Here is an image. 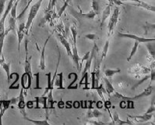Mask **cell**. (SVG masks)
<instances>
[{"label":"cell","mask_w":155,"mask_h":125,"mask_svg":"<svg viewBox=\"0 0 155 125\" xmlns=\"http://www.w3.org/2000/svg\"><path fill=\"white\" fill-rule=\"evenodd\" d=\"M42 2H43V0H38V2H35L33 6L31 7V9H30V12H29V15H28V20H27V22H26L25 24V31L27 35L29 34L30 28H31V24H32V23H33L34 19L36 17L37 14H38V10L40 9L41 6Z\"/></svg>","instance_id":"cell-1"},{"label":"cell","mask_w":155,"mask_h":125,"mask_svg":"<svg viewBox=\"0 0 155 125\" xmlns=\"http://www.w3.org/2000/svg\"><path fill=\"white\" fill-rule=\"evenodd\" d=\"M119 13H120V11H119V7H115L114 9V11L112 13V14L111 15V17L109 19V22H108V36L109 37L111 34L113 33L114 30H115V26H116L117 23L119 21Z\"/></svg>","instance_id":"cell-2"},{"label":"cell","mask_w":155,"mask_h":125,"mask_svg":"<svg viewBox=\"0 0 155 125\" xmlns=\"http://www.w3.org/2000/svg\"><path fill=\"white\" fill-rule=\"evenodd\" d=\"M117 36L119 38H124V39H130L133 40L137 41L139 43H147L150 42H154L155 39H147V38H143L137 36L135 35H132V34H124L122 32H118L117 33Z\"/></svg>","instance_id":"cell-3"},{"label":"cell","mask_w":155,"mask_h":125,"mask_svg":"<svg viewBox=\"0 0 155 125\" xmlns=\"http://www.w3.org/2000/svg\"><path fill=\"white\" fill-rule=\"evenodd\" d=\"M18 102V97L17 98H12L11 100H2V108L0 109V125L2 124V117H3L4 114L6 112L9 106L13 104H17Z\"/></svg>","instance_id":"cell-4"},{"label":"cell","mask_w":155,"mask_h":125,"mask_svg":"<svg viewBox=\"0 0 155 125\" xmlns=\"http://www.w3.org/2000/svg\"><path fill=\"white\" fill-rule=\"evenodd\" d=\"M16 0H9V4H8L7 7H6V10L4 12V14L2 15V18L0 19V34L5 33V21H6V19L9 13H10V10H11V8L13 6V3Z\"/></svg>","instance_id":"cell-5"},{"label":"cell","mask_w":155,"mask_h":125,"mask_svg":"<svg viewBox=\"0 0 155 125\" xmlns=\"http://www.w3.org/2000/svg\"><path fill=\"white\" fill-rule=\"evenodd\" d=\"M28 40L25 41V64H24V72L26 74L31 77H33V74H32V70H31V58L28 59Z\"/></svg>","instance_id":"cell-6"},{"label":"cell","mask_w":155,"mask_h":125,"mask_svg":"<svg viewBox=\"0 0 155 125\" xmlns=\"http://www.w3.org/2000/svg\"><path fill=\"white\" fill-rule=\"evenodd\" d=\"M150 68H148V67H146L144 66H141L140 64H136L135 66L131 67L130 71L128 72L130 74L140 75V74H148V73H150Z\"/></svg>","instance_id":"cell-7"},{"label":"cell","mask_w":155,"mask_h":125,"mask_svg":"<svg viewBox=\"0 0 155 125\" xmlns=\"http://www.w3.org/2000/svg\"><path fill=\"white\" fill-rule=\"evenodd\" d=\"M17 106H18V109L20 110V113L22 114L23 117L27 116L25 111L26 108V102L24 100V89L21 88L20 90V96L18 97V102H17Z\"/></svg>","instance_id":"cell-8"},{"label":"cell","mask_w":155,"mask_h":125,"mask_svg":"<svg viewBox=\"0 0 155 125\" xmlns=\"http://www.w3.org/2000/svg\"><path fill=\"white\" fill-rule=\"evenodd\" d=\"M32 79L33 77H31L28 75V74H26L24 72V74H22L21 77H20V84L22 86L23 89H29L31 87V84H32Z\"/></svg>","instance_id":"cell-9"},{"label":"cell","mask_w":155,"mask_h":125,"mask_svg":"<svg viewBox=\"0 0 155 125\" xmlns=\"http://www.w3.org/2000/svg\"><path fill=\"white\" fill-rule=\"evenodd\" d=\"M72 53H73V56H72V59H73V61L74 62V64L77 67V70L81 72V69L80 67V60H81V58L79 56L78 53V50H77V42H73V50H72Z\"/></svg>","instance_id":"cell-10"},{"label":"cell","mask_w":155,"mask_h":125,"mask_svg":"<svg viewBox=\"0 0 155 125\" xmlns=\"http://www.w3.org/2000/svg\"><path fill=\"white\" fill-rule=\"evenodd\" d=\"M50 38H51V35H49L48 37L47 38V39L45 40L44 43V46H43V48H42L41 52V56H40V62H39V67L41 70H45V48L46 46H47L48 41H49Z\"/></svg>","instance_id":"cell-11"},{"label":"cell","mask_w":155,"mask_h":125,"mask_svg":"<svg viewBox=\"0 0 155 125\" xmlns=\"http://www.w3.org/2000/svg\"><path fill=\"white\" fill-rule=\"evenodd\" d=\"M35 103H36V106L35 108L39 109V105L43 106V108L46 110V114H48V97L46 96H37L35 98Z\"/></svg>","instance_id":"cell-12"},{"label":"cell","mask_w":155,"mask_h":125,"mask_svg":"<svg viewBox=\"0 0 155 125\" xmlns=\"http://www.w3.org/2000/svg\"><path fill=\"white\" fill-rule=\"evenodd\" d=\"M26 33L25 31V24L24 23H20L18 27V29L17 30V34L18 36V52L20 53V44L22 42L23 39L24 37V34Z\"/></svg>","instance_id":"cell-13"},{"label":"cell","mask_w":155,"mask_h":125,"mask_svg":"<svg viewBox=\"0 0 155 125\" xmlns=\"http://www.w3.org/2000/svg\"><path fill=\"white\" fill-rule=\"evenodd\" d=\"M153 116V113H143L142 115H137V116H129L128 117L131 118L132 120H137V122H147L150 120H151Z\"/></svg>","instance_id":"cell-14"},{"label":"cell","mask_w":155,"mask_h":125,"mask_svg":"<svg viewBox=\"0 0 155 125\" xmlns=\"http://www.w3.org/2000/svg\"><path fill=\"white\" fill-rule=\"evenodd\" d=\"M73 16L77 18H81V19H88V20H94V17L97 16V14L93 11L91 10L89 13H77V12H74L73 13Z\"/></svg>","instance_id":"cell-15"},{"label":"cell","mask_w":155,"mask_h":125,"mask_svg":"<svg viewBox=\"0 0 155 125\" xmlns=\"http://www.w3.org/2000/svg\"><path fill=\"white\" fill-rule=\"evenodd\" d=\"M58 40H59V42H61V44L64 46V48L66 49L68 55H69L70 57H72L73 53H72V50H71V48H70V44L68 42V41L66 40V38L64 37L63 35H61V34H58Z\"/></svg>","instance_id":"cell-16"},{"label":"cell","mask_w":155,"mask_h":125,"mask_svg":"<svg viewBox=\"0 0 155 125\" xmlns=\"http://www.w3.org/2000/svg\"><path fill=\"white\" fill-rule=\"evenodd\" d=\"M0 65L2 66L3 70L6 73V77H7V82L8 84L10 83V66L11 63L10 62H6L4 57H2V60L0 61Z\"/></svg>","instance_id":"cell-17"},{"label":"cell","mask_w":155,"mask_h":125,"mask_svg":"<svg viewBox=\"0 0 155 125\" xmlns=\"http://www.w3.org/2000/svg\"><path fill=\"white\" fill-rule=\"evenodd\" d=\"M54 86L58 87V89H62V90L65 89L63 87V73L62 72L56 74L55 81H54Z\"/></svg>","instance_id":"cell-18"},{"label":"cell","mask_w":155,"mask_h":125,"mask_svg":"<svg viewBox=\"0 0 155 125\" xmlns=\"http://www.w3.org/2000/svg\"><path fill=\"white\" fill-rule=\"evenodd\" d=\"M24 120H28V121L31 122V123H34V124L36 125H50V123H48V114H46V119L42 120H32L30 119L29 117L26 116L24 117Z\"/></svg>","instance_id":"cell-19"},{"label":"cell","mask_w":155,"mask_h":125,"mask_svg":"<svg viewBox=\"0 0 155 125\" xmlns=\"http://www.w3.org/2000/svg\"><path fill=\"white\" fill-rule=\"evenodd\" d=\"M112 121H114L115 124H119V125H122V124H133V122L130 121L129 120H122L119 118V113L117 112H115L113 113V116H112Z\"/></svg>","instance_id":"cell-20"},{"label":"cell","mask_w":155,"mask_h":125,"mask_svg":"<svg viewBox=\"0 0 155 125\" xmlns=\"http://www.w3.org/2000/svg\"><path fill=\"white\" fill-rule=\"evenodd\" d=\"M103 116V113L101 112H100L99 110H94V109H89V110L87 111V118H89V119H91V118H97V119H98V118H100L101 117Z\"/></svg>","instance_id":"cell-21"},{"label":"cell","mask_w":155,"mask_h":125,"mask_svg":"<svg viewBox=\"0 0 155 125\" xmlns=\"http://www.w3.org/2000/svg\"><path fill=\"white\" fill-rule=\"evenodd\" d=\"M103 81L104 82V85H105V91L106 92L108 93V95L111 96V94H113L115 92V89L113 87L112 84L109 81V80H108L107 77H103Z\"/></svg>","instance_id":"cell-22"},{"label":"cell","mask_w":155,"mask_h":125,"mask_svg":"<svg viewBox=\"0 0 155 125\" xmlns=\"http://www.w3.org/2000/svg\"><path fill=\"white\" fill-rule=\"evenodd\" d=\"M111 5L108 4V6H106L105 9H104V11L102 13V18L101 20V28H102L103 25H104L105 20L108 19V17L110 16V13H111Z\"/></svg>","instance_id":"cell-23"},{"label":"cell","mask_w":155,"mask_h":125,"mask_svg":"<svg viewBox=\"0 0 155 125\" xmlns=\"http://www.w3.org/2000/svg\"><path fill=\"white\" fill-rule=\"evenodd\" d=\"M46 76L48 77V85L45 88V92L43 94V96H46L50 90H53L54 88V84L51 81V73L48 72V74H46Z\"/></svg>","instance_id":"cell-24"},{"label":"cell","mask_w":155,"mask_h":125,"mask_svg":"<svg viewBox=\"0 0 155 125\" xmlns=\"http://www.w3.org/2000/svg\"><path fill=\"white\" fill-rule=\"evenodd\" d=\"M134 6H139V7L143 8V9H147V10H149V11L151 12H155V7L153 6H151V5H150V4L146 3V2H142L140 0V2H137V3L134 4Z\"/></svg>","instance_id":"cell-25"},{"label":"cell","mask_w":155,"mask_h":125,"mask_svg":"<svg viewBox=\"0 0 155 125\" xmlns=\"http://www.w3.org/2000/svg\"><path fill=\"white\" fill-rule=\"evenodd\" d=\"M12 75L14 77V80H13V82L9 85V89H10V90H12V89H19V85H17L16 86V85H17V82H18L19 79H20V74H18V73H16V72H14V73H12Z\"/></svg>","instance_id":"cell-26"},{"label":"cell","mask_w":155,"mask_h":125,"mask_svg":"<svg viewBox=\"0 0 155 125\" xmlns=\"http://www.w3.org/2000/svg\"><path fill=\"white\" fill-rule=\"evenodd\" d=\"M91 74V88H90V89L96 90L99 87V79H97L95 77L94 71H92Z\"/></svg>","instance_id":"cell-27"},{"label":"cell","mask_w":155,"mask_h":125,"mask_svg":"<svg viewBox=\"0 0 155 125\" xmlns=\"http://www.w3.org/2000/svg\"><path fill=\"white\" fill-rule=\"evenodd\" d=\"M150 42H147L146 43V47L148 50V52H149L150 56L151 57L152 59L154 60V58H155V48H154V44L153 43H150Z\"/></svg>","instance_id":"cell-28"},{"label":"cell","mask_w":155,"mask_h":125,"mask_svg":"<svg viewBox=\"0 0 155 125\" xmlns=\"http://www.w3.org/2000/svg\"><path fill=\"white\" fill-rule=\"evenodd\" d=\"M73 75H74V80L71 81V83L68 85V87L66 88L69 89V90H71V89H77L78 88V84H77V81H78V75H77V73H73Z\"/></svg>","instance_id":"cell-29"},{"label":"cell","mask_w":155,"mask_h":125,"mask_svg":"<svg viewBox=\"0 0 155 125\" xmlns=\"http://www.w3.org/2000/svg\"><path fill=\"white\" fill-rule=\"evenodd\" d=\"M48 102H47V104H48V109H51L53 110L54 109V103H55V101L54 100V98H53L52 96V90H50L48 93Z\"/></svg>","instance_id":"cell-30"},{"label":"cell","mask_w":155,"mask_h":125,"mask_svg":"<svg viewBox=\"0 0 155 125\" xmlns=\"http://www.w3.org/2000/svg\"><path fill=\"white\" fill-rule=\"evenodd\" d=\"M139 44H140V43H139L137 41H135V43H134V45H133V48H132V49H131V52H130V56H128L127 59H126L128 62H130V61L132 59V58L133 57V56L137 53V49H138V47H139Z\"/></svg>","instance_id":"cell-31"},{"label":"cell","mask_w":155,"mask_h":125,"mask_svg":"<svg viewBox=\"0 0 155 125\" xmlns=\"http://www.w3.org/2000/svg\"><path fill=\"white\" fill-rule=\"evenodd\" d=\"M19 2H20V0L15 1L11 8V10H10V17H12V18L16 20H17V7L18 6Z\"/></svg>","instance_id":"cell-32"},{"label":"cell","mask_w":155,"mask_h":125,"mask_svg":"<svg viewBox=\"0 0 155 125\" xmlns=\"http://www.w3.org/2000/svg\"><path fill=\"white\" fill-rule=\"evenodd\" d=\"M121 70L119 68L115 69V70H112V69H107L104 70V74L107 77H112L115 74H119L120 73Z\"/></svg>","instance_id":"cell-33"},{"label":"cell","mask_w":155,"mask_h":125,"mask_svg":"<svg viewBox=\"0 0 155 125\" xmlns=\"http://www.w3.org/2000/svg\"><path fill=\"white\" fill-rule=\"evenodd\" d=\"M108 48H109V40L106 41L105 44H104V47H103L102 49V52H101V60L102 61L103 59H104L107 56V53H108Z\"/></svg>","instance_id":"cell-34"},{"label":"cell","mask_w":155,"mask_h":125,"mask_svg":"<svg viewBox=\"0 0 155 125\" xmlns=\"http://www.w3.org/2000/svg\"><path fill=\"white\" fill-rule=\"evenodd\" d=\"M72 2H73V0H66V1H65L63 6L60 8L59 11H58V17H61V16H62V14L64 13V11L66 10V7H67L69 5H72Z\"/></svg>","instance_id":"cell-35"},{"label":"cell","mask_w":155,"mask_h":125,"mask_svg":"<svg viewBox=\"0 0 155 125\" xmlns=\"http://www.w3.org/2000/svg\"><path fill=\"white\" fill-rule=\"evenodd\" d=\"M154 24H149V23H146V25L144 26V29H145V35L149 33V31H150V33H154Z\"/></svg>","instance_id":"cell-36"},{"label":"cell","mask_w":155,"mask_h":125,"mask_svg":"<svg viewBox=\"0 0 155 125\" xmlns=\"http://www.w3.org/2000/svg\"><path fill=\"white\" fill-rule=\"evenodd\" d=\"M6 32L5 33L0 34V56L2 57V49L4 46V41H5V37H6Z\"/></svg>","instance_id":"cell-37"},{"label":"cell","mask_w":155,"mask_h":125,"mask_svg":"<svg viewBox=\"0 0 155 125\" xmlns=\"http://www.w3.org/2000/svg\"><path fill=\"white\" fill-rule=\"evenodd\" d=\"M70 31H71L72 35H73V42H77V34H78V31H77V28L75 25L71 26V28H70Z\"/></svg>","instance_id":"cell-38"},{"label":"cell","mask_w":155,"mask_h":125,"mask_svg":"<svg viewBox=\"0 0 155 125\" xmlns=\"http://www.w3.org/2000/svg\"><path fill=\"white\" fill-rule=\"evenodd\" d=\"M91 8L92 10H93L96 14H99V3L98 2H97V0H92Z\"/></svg>","instance_id":"cell-39"},{"label":"cell","mask_w":155,"mask_h":125,"mask_svg":"<svg viewBox=\"0 0 155 125\" xmlns=\"http://www.w3.org/2000/svg\"><path fill=\"white\" fill-rule=\"evenodd\" d=\"M35 79H36V85H35V90H41V88L40 86V73H36L34 74Z\"/></svg>","instance_id":"cell-40"},{"label":"cell","mask_w":155,"mask_h":125,"mask_svg":"<svg viewBox=\"0 0 155 125\" xmlns=\"http://www.w3.org/2000/svg\"><path fill=\"white\" fill-rule=\"evenodd\" d=\"M155 99H154V96H153V97L152 98L151 100V103H150V107L148 108V110H147L146 113H153L155 111Z\"/></svg>","instance_id":"cell-41"},{"label":"cell","mask_w":155,"mask_h":125,"mask_svg":"<svg viewBox=\"0 0 155 125\" xmlns=\"http://www.w3.org/2000/svg\"><path fill=\"white\" fill-rule=\"evenodd\" d=\"M84 38L91 41H96L99 39L98 35H97L96 34H87V35H84Z\"/></svg>","instance_id":"cell-42"},{"label":"cell","mask_w":155,"mask_h":125,"mask_svg":"<svg viewBox=\"0 0 155 125\" xmlns=\"http://www.w3.org/2000/svg\"><path fill=\"white\" fill-rule=\"evenodd\" d=\"M96 91L97 92V94L99 95V96H100V97L102 99L103 101H104V95H103L104 90V88H103V85H99V87L97 88V89H96Z\"/></svg>","instance_id":"cell-43"},{"label":"cell","mask_w":155,"mask_h":125,"mask_svg":"<svg viewBox=\"0 0 155 125\" xmlns=\"http://www.w3.org/2000/svg\"><path fill=\"white\" fill-rule=\"evenodd\" d=\"M109 2V4L111 6L113 5H115V6H122V5H124L123 2H122L121 0H108Z\"/></svg>","instance_id":"cell-44"},{"label":"cell","mask_w":155,"mask_h":125,"mask_svg":"<svg viewBox=\"0 0 155 125\" xmlns=\"http://www.w3.org/2000/svg\"><path fill=\"white\" fill-rule=\"evenodd\" d=\"M90 54H91V52H87L86 53H85V55H84V56H83V58H82V59H81V60H80V67H81V69L82 68V66H83V62H84V60L86 61L87 59L88 58H89V56H90Z\"/></svg>","instance_id":"cell-45"},{"label":"cell","mask_w":155,"mask_h":125,"mask_svg":"<svg viewBox=\"0 0 155 125\" xmlns=\"http://www.w3.org/2000/svg\"><path fill=\"white\" fill-rule=\"evenodd\" d=\"M6 0H0V17L2 16V13L4 12L5 9V4H6Z\"/></svg>","instance_id":"cell-46"},{"label":"cell","mask_w":155,"mask_h":125,"mask_svg":"<svg viewBox=\"0 0 155 125\" xmlns=\"http://www.w3.org/2000/svg\"><path fill=\"white\" fill-rule=\"evenodd\" d=\"M149 78H150V75L145 76V77H144L143 78L142 80H140V81H139L138 83H137V85H134V86H133V88H137V87H138L139 85H140L141 84H142V83H143L144 81H147V80L149 79Z\"/></svg>","instance_id":"cell-47"},{"label":"cell","mask_w":155,"mask_h":125,"mask_svg":"<svg viewBox=\"0 0 155 125\" xmlns=\"http://www.w3.org/2000/svg\"><path fill=\"white\" fill-rule=\"evenodd\" d=\"M90 123H93V124H96V125H98V124H108L107 123H104V122L102 121H94V120H91V121H89Z\"/></svg>","instance_id":"cell-48"},{"label":"cell","mask_w":155,"mask_h":125,"mask_svg":"<svg viewBox=\"0 0 155 125\" xmlns=\"http://www.w3.org/2000/svg\"><path fill=\"white\" fill-rule=\"evenodd\" d=\"M26 106H28V109H31L34 106L33 105V102H28V103H26Z\"/></svg>","instance_id":"cell-49"},{"label":"cell","mask_w":155,"mask_h":125,"mask_svg":"<svg viewBox=\"0 0 155 125\" xmlns=\"http://www.w3.org/2000/svg\"><path fill=\"white\" fill-rule=\"evenodd\" d=\"M122 2H124V1H131V2H140V0H121Z\"/></svg>","instance_id":"cell-50"},{"label":"cell","mask_w":155,"mask_h":125,"mask_svg":"<svg viewBox=\"0 0 155 125\" xmlns=\"http://www.w3.org/2000/svg\"><path fill=\"white\" fill-rule=\"evenodd\" d=\"M51 0H50V1H49V4L51 3Z\"/></svg>","instance_id":"cell-51"},{"label":"cell","mask_w":155,"mask_h":125,"mask_svg":"<svg viewBox=\"0 0 155 125\" xmlns=\"http://www.w3.org/2000/svg\"><path fill=\"white\" fill-rule=\"evenodd\" d=\"M32 1H33V0H31V2H32Z\"/></svg>","instance_id":"cell-52"}]
</instances>
